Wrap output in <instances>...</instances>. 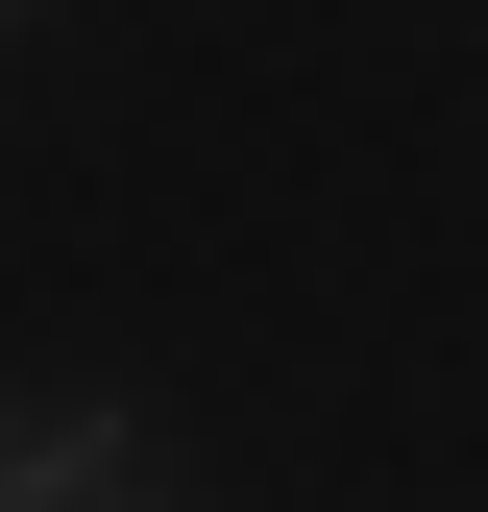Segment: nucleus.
Returning <instances> with one entry per match:
<instances>
[{
	"instance_id": "f257e3e1",
	"label": "nucleus",
	"mask_w": 488,
	"mask_h": 512,
	"mask_svg": "<svg viewBox=\"0 0 488 512\" xmlns=\"http://www.w3.org/2000/svg\"><path fill=\"white\" fill-rule=\"evenodd\" d=\"M0 512H122V415H25L0 439Z\"/></svg>"
},
{
	"instance_id": "f03ea898",
	"label": "nucleus",
	"mask_w": 488,
	"mask_h": 512,
	"mask_svg": "<svg viewBox=\"0 0 488 512\" xmlns=\"http://www.w3.org/2000/svg\"><path fill=\"white\" fill-rule=\"evenodd\" d=\"M0 25H25V0H0Z\"/></svg>"
}]
</instances>
